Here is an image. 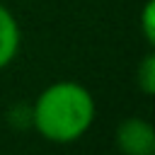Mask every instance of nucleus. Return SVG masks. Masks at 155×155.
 Listing matches in <instances>:
<instances>
[{"label": "nucleus", "instance_id": "obj_1", "mask_svg": "<svg viewBox=\"0 0 155 155\" xmlns=\"http://www.w3.org/2000/svg\"><path fill=\"white\" fill-rule=\"evenodd\" d=\"M94 114V97L85 85L58 80L36 97L31 124L39 136L51 143H73L90 131Z\"/></svg>", "mask_w": 155, "mask_h": 155}, {"label": "nucleus", "instance_id": "obj_2", "mask_svg": "<svg viewBox=\"0 0 155 155\" xmlns=\"http://www.w3.org/2000/svg\"><path fill=\"white\" fill-rule=\"evenodd\" d=\"M116 148L124 155H155V128L140 116H128L116 126Z\"/></svg>", "mask_w": 155, "mask_h": 155}, {"label": "nucleus", "instance_id": "obj_3", "mask_svg": "<svg viewBox=\"0 0 155 155\" xmlns=\"http://www.w3.org/2000/svg\"><path fill=\"white\" fill-rule=\"evenodd\" d=\"M19 51V24L15 15L0 2V70L12 63Z\"/></svg>", "mask_w": 155, "mask_h": 155}, {"label": "nucleus", "instance_id": "obj_4", "mask_svg": "<svg viewBox=\"0 0 155 155\" xmlns=\"http://www.w3.org/2000/svg\"><path fill=\"white\" fill-rule=\"evenodd\" d=\"M136 82H138V87H140L143 94L150 97L155 92V56L153 53H145L143 61L138 63V68H136Z\"/></svg>", "mask_w": 155, "mask_h": 155}, {"label": "nucleus", "instance_id": "obj_5", "mask_svg": "<svg viewBox=\"0 0 155 155\" xmlns=\"http://www.w3.org/2000/svg\"><path fill=\"white\" fill-rule=\"evenodd\" d=\"M153 2H145V10H143V31H145V41L153 44L155 41V31H153Z\"/></svg>", "mask_w": 155, "mask_h": 155}]
</instances>
